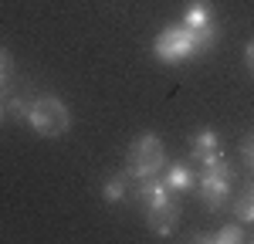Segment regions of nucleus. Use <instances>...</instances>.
Here are the masks:
<instances>
[{
    "label": "nucleus",
    "mask_w": 254,
    "mask_h": 244,
    "mask_svg": "<svg viewBox=\"0 0 254 244\" xmlns=\"http://www.w3.org/2000/svg\"><path fill=\"white\" fill-rule=\"evenodd\" d=\"M10 112L20 116L38 136L44 139H55V136H64L68 125H71V116L64 109V102L58 95H38V99H10Z\"/></svg>",
    "instance_id": "obj_1"
},
{
    "label": "nucleus",
    "mask_w": 254,
    "mask_h": 244,
    "mask_svg": "<svg viewBox=\"0 0 254 244\" xmlns=\"http://www.w3.org/2000/svg\"><path fill=\"white\" fill-rule=\"evenodd\" d=\"M196 193L207 210H224L227 200H231V163L224 156H214V160L203 163V173L196 177Z\"/></svg>",
    "instance_id": "obj_2"
},
{
    "label": "nucleus",
    "mask_w": 254,
    "mask_h": 244,
    "mask_svg": "<svg viewBox=\"0 0 254 244\" xmlns=\"http://www.w3.org/2000/svg\"><path fill=\"white\" fill-rule=\"evenodd\" d=\"M163 166H166V149H163V139H159V136L146 132V136H139V139L129 146V156H126V173H129V180L156 177Z\"/></svg>",
    "instance_id": "obj_3"
},
{
    "label": "nucleus",
    "mask_w": 254,
    "mask_h": 244,
    "mask_svg": "<svg viewBox=\"0 0 254 244\" xmlns=\"http://www.w3.org/2000/svg\"><path fill=\"white\" fill-rule=\"evenodd\" d=\"M153 55H156L163 64H180V61H190L196 55H203L200 41L193 38V31H187L183 24H173L166 27L156 41H153Z\"/></svg>",
    "instance_id": "obj_4"
},
{
    "label": "nucleus",
    "mask_w": 254,
    "mask_h": 244,
    "mask_svg": "<svg viewBox=\"0 0 254 244\" xmlns=\"http://www.w3.org/2000/svg\"><path fill=\"white\" fill-rule=\"evenodd\" d=\"M183 27L193 31V38L200 41L203 51H210L217 41V24H214V7L207 0H193L187 10H183Z\"/></svg>",
    "instance_id": "obj_5"
},
{
    "label": "nucleus",
    "mask_w": 254,
    "mask_h": 244,
    "mask_svg": "<svg viewBox=\"0 0 254 244\" xmlns=\"http://www.w3.org/2000/svg\"><path fill=\"white\" fill-rule=\"evenodd\" d=\"M190 156H193L196 163H207V160H214V156H224L220 136H217L214 129H203V132H196L193 142H190Z\"/></svg>",
    "instance_id": "obj_6"
},
{
    "label": "nucleus",
    "mask_w": 254,
    "mask_h": 244,
    "mask_svg": "<svg viewBox=\"0 0 254 244\" xmlns=\"http://www.w3.org/2000/svg\"><path fill=\"white\" fill-rule=\"evenodd\" d=\"M173 197L176 193L163 180H153V177L139 180V200L146 203V210H149V207H166V203H173Z\"/></svg>",
    "instance_id": "obj_7"
},
{
    "label": "nucleus",
    "mask_w": 254,
    "mask_h": 244,
    "mask_svg": "<svg viewBox=\"0 0 254 244\" xmlns=\"http://www.w3.org/2000/svg\"><path fill=\"white\" fill-rule=\"evenodd\" d=\"M176 221H180V210L176 203H166V207H149V227L156 238H170L173 234Z\"/></svg>",
    "instance_id": "obj_8"
},
{
    "label": "nucleus",
    "mask_w": 254,
    "mask_h": 244,
    "mask_svg": "<svg viewBox=\"0 0 254 244\" xmlns=\"http://www.w3.org/2000/svg\"><path fill=\"white\" fill-rule=\"evenodd\" d=\"M163 183H166L173 193H190V190H196V173L190 166H183V163H173V166H166Z\"/></svg>",
    "instance_id": "obj_9"
},
{
    "label": "nucleus",
    "mask_w": 254,
    "mask_h": 244,
    "mask_svg": "<svg viewBox=\"0 0 254 244\" xmlns=\"http://www.w3.org/2000/svg\"><path fill=\"white\" fill-rule=\"evenodd\" d=\"M126 193H129V173H116V177H109L102 183V197L109 203H122Z\"/></svg>",
    "instance_id": "obj_10"
},
{
    "label": "nucleus",
    "mask_w": 254,
    "mask_h": 244,
    "mask_svg": "<svg viewBox=\"0 0 254 244\" xmlns=\"http://www.w3.org/2000/svg\"><path fill=\"white\" fill-rule=\"evenodd\" d=\"M234 217L241 224H254V186H248L241 197H237V207H234Z\"/></svg>",
    "instance_id": "obj_11"
},
{
    "label": "nucleus",
    "mask_w": 254,
    "mask_h": 244,
    "mask_svg": "<svg viewBox=\"0 0 254 244\" xmlns=\"http://www.w3.org/2000/svg\"><path fill=\"white\" fill-rule=\"evenodd\" d=\"M210 241H214V244H241V241H244L241 221H237V224H224L217 234H210Z\"/></svg>",
    "instance_id": "obj_12"
},
{
    "label": "nucleus",
    "mask_w": 254,
    "mask_h": 244,
    "mask_svg": "<svg viewBox=\"0 0 254 244\" xmlns=\"http://www.w3.org/2000/svg\"><path fill=\"white\" fill-rule=\"evenodd\" d=\"M10 71H14V61H10V55L0 48V92L7 88V81H10Z\"/></svg>",
    "instance_id": "obj_13"
},
{
    "label": "nucleus",
    "mask_w": 254,
    "mask_h": 244,
    "mask_svg": "<svg viewBox=\"0 0 254 244\" xmlns=\"http://www.w3.org/2000/svg\"><path fill=\"white\" fill-rule=\"evenodd\" d=\"M241 153H244V163H248V166L254 170V136H251L248 142H244V149H241Z\"/></svg>",
    "instance_id": "obj_14"
},
{
    "label": "nucleus",
    "mask_w": 254,
    "mask_h": 244,
    "mask_svg": "<svg viewBox=\"0 0 254 244\" xmlns=\"http://www.w3.org/2000/svg\"><path fill=\"white\" fill-rule=\"evenodd\" d=\"M244 58H248V68L254 71V41H248V48H244Z\"/></svg>",
    "instance_id": "obj_15"
},
{
    "label": "nucleus",
    "mask_w": 254,
    "mask_h": 244,
    "mask_svg": "<svg viewBox=\"0 0 254 244\" xmlns=\"http://www.w3.org/2000/svg\"><path fill=\"white\" fill-rule=\"evenodd\" d=\"M0 119H3V105H0Z\"/></svg>",
    "instance_id": "obj_16"
},
{
    "label": "nucleus",
    "mask_w": 254,
    "mask_h": 244,
    "mask_svg": "<svg viewBox=\"0 0 254 244\" xmlns=\"http://www.w3.org/2000/svg\"><path fill=\"white\" fill-rule=\"evenodd\" d=\"M251 241H254V234H251Z\"/></svg>",
    "instance_id": "obj_17"
},
{
    "label": "nucleus",
    "mask_w": 254,
    "mask_h": 244,
    "mask_svg": "<svg viewBox=\"0 0 254 244\" xmlns=\"http://www.w3.org/2000/svg\"><path fill=\"white\" fill-rule=\"evenodd\" d=\"M251 186H254V183H251Z\"/></svg>",
    "instance_id": "obj_18"
}]
</instances>
